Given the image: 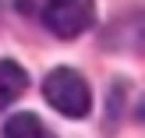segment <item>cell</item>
Returning <instances> with one entry per match:
<instances>
[{
    "label": "cell",
    "mask_w": 145,
    "mask_h": 138,
    "mask_svg": "<svg viewBox=\"0 0 145 138\" xmlns=\"http://www.w3.org/2000/svg\"><path fill=\"white\" fill-rule=\"evenodd\" d=\"M42 96H46V103L53 106L57 113H64V117H89L92 110V92L89 85H85V78L78 75V71L71 67H57L46 75V82H42Z\"/></svg>",
    "instance_id": "obj_1"
},
{
    "label": "cell",
    "mask_w": 145,
    "mask_h": 138,
    "mask_svg": "<svg viewBox=\"0 0 145 138\" xmlns=\"http://www.w3.org/2000/svg\"><path fill=\"white\" fill-rule=\"evenodd\" d=\"M96 21V4L92 0H46L42 4V25L60 39L89 32Z\"/></svg>",
    "instance_id": "obj_2"
},
{
    "label": "cell",
    "mask_w": 145,
    "mask_h": 138,
    "mask_svg": "<svg viewBox=\"0 0 145 138\" xmlns=\"http://www.w3.org/2000/svg\"><path fill=\"white\" fill-rule=\"evenodd\" d=\"M25 89H28V75L14 60H0V110L11 106Z\"/></svg>",
    "instance_id": "obj_3"
},
{
    "label": "cell",
    "mask_w": 145,
    "mask_h": 138,
    "mask_svg": "<svg viewBox=\"0 0 145 138\" xmlns=\"http://www.w3.org/2000/svg\"><path fill=\"white\" fill-rule=\"evenodd\" d=\"M4 138H53V135L35 113H14L4 124Z\"/></svg>",
    "instance_id": "obj_4"
}]
</instances>
